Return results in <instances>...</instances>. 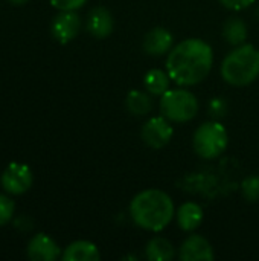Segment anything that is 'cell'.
Here are the masks:
<instances>
[{
  "instance_id": "1",
  "label": "cell",
  "mask_w": 259,
  "mask_h": 261,
  "mask_svg": "<svg viewBox=\"0 0 259 261\" xmlns=\"http://www.w3.org/2000/svg\"><path fill=\"white\" fill-rule=\"evenodd\" d=\"M212 64V47L202 38H188L168 52L166 72L176 84L191 87L209 75Z\"/></svg>"
},
{
  "instance_id": "2",
  "label": "cell",
  "mask_w": 259,
  "mask_h": 261,
  "mask_svg": "<svg viewBox=\"0 0 259 261\" xmlns=\"http://www.w3.org/2000/svg\"><path fill=\"white\" fill-rule=\"evenodd\" d=\"M130 216L136 226L150 232H159L172 222L176 208L165 191L150 188L134 196L130 203Z\"/></svg>"
},
{
  "instance_id": "3",
  "label": "cell",
  "mask_w": 259,
  "mask_h": 261,
  "mask_svg": "<svg viewBox=\"0 0 259 261\" xmlns=\"http://www.w3.org/2000/svg\"><path fill=\"white\" fill-rule=\"evenodd\" d=\"M223 80L235 87L252 84L259 76V50L253 44H240L221 63Z\"/></svg>"
},
{
  "instance_id": "4",
  "label": "cell",
  "mask_w": 259,
  "mask_h": 261,
  "mask_svg": "<svg viewBox=\"0 0 259 261\" xmlns=\"http://www.w3.org/2000/svg\"><path fill=\"white\" fill-rule=\"evenodd\" d=\"M198 112L197 96L186 89H169L160 96V113L171 122H188Z\"/></svg>"
},
{
  "instance_id": "5",
  "label": "cell",
  "mask_w": 259,
  "mask_h": 261,
  "mask_svg": "<svg viewBox=\"0 0 259 261\" xmlns=\"http://www.w3.org/2000/svg\"><path fill=\"white\" fill-rule=\"evenodd\" d=\"M229 144L226 128L218 121L202 124L194 133L192 145L195 153L203 159H215L224 153Z\"/></svg>"
},
{
  "instance_id": "6",
  "label": "cell",
  "mask_w": 259,
  "mask_h": 261,
  "mask_svg": "<svg viewBox=\"0 0 259 261\" xmlns=\"http://www.w3.org/2000/svg\"><path fill=\"white\" fill-rule=\"evenodd\" d=\"M2 187L6 193L18 196L26 193L34 182V174L31 168L20 162H11L0 177Z\"/></svg>"
},
{
  "instance_id": "7",
  "label": "cell",
  "mask_w": 259,
  "mask_h": 261,
  "mask_svg": "<svg viewBox=\"0 0 259 261\" xmlns=\"http://www.w3.org/2000/svg\"><path fill=\"white\" fill-rule=\"evenodd\" d=\"M174 135V128L171 125V121L166 119L165 116H154L150 118L143 127H142V141L145 142V145L151 147V148H163L165 145L169 144V141L172 139Z\"/></svg>"
},
{
  "instance_id": "8",
  "label": "cell",
  "mask_w": 259,
  "mask_h": 261,
  "mask_svg": "<svg viewBox=\"0 0 259 261\" xmlns=\"http://www.w3.org/2000/svg\"><path fill=\"white\" fill-rule=\"evenodd\" d=\"M81 29V18L75 11H60L52 20V35L61 44L72 41Z\"/></svg>"
},
{
  "instance_id": "9",
  "label": "cell",
  "mask_w": 259,
  "mask_h": 261,
  "mask_svg": "<svg viewBox=\"0 0 259 261\" xmlns=\"http://www.w3.org/2000/svg\"><path fill=\"white\" fill-rule=\"evenodd\" d=\"M179 258L182 261H212L215 254L209 240L202 236H189L179 249Z\"/></svg>"
},
{
  "instance_id": "10",
  "label": "cell",
  "mask_w": 259,
  "mask_h": 261,
  "mask_svg": "<svg viewBox=\"0 0 259 261\" xmlns=\"http://www.w3.org/2000/svg\"><path fill=\"white\" fill-rule=\"evenodd\" d=\"M172 44H174V35L166 28H154L145 34L142 41V49L148 55L159 57L168 54L172 49Z\"/></svg>"
},
{
  "instance_id": "11",
  "label": "cell",
  "mask_w": 259,
  "mask_h": 261,
  "mask_svg": "<svg viewBox=\"0 0 259 261\" xmlns=\"http://www.w3.org/2000/svg\"><path fill=\"white\" fill-rule=\"evenodd\" d=\"M60 246L47 234H37L27 245V257L34 261H55L60 257Z\"/></svg>"
},
{
  "instance_id": "12",
  "label": "cell",
  "mask_w": 259,
  "mask_h": 261,
  "mask_svg": "<svg viewBox=\"0 0 259 261\" xmlns=\"http://www.w3.org/2000/svg\"><path fill=\"white\" fill-rule=\"evenodd\" d=\"M85 26L95 38H107L113 32V15L107 8L96 6L89 12Z\"/></svg>"
},
{
  "instance_id": "13",
  "label": "cell",
  "mask_w": 259,
  "mask_h": 261,
  "mask_svg": "<svg viewBox=\"0 0 259 261\" xmlns=\"http://www.w3.org/2000/svg\"><path fill=\"white\" fill-rule=\"evenodd\" d=\"M99 258L101 254L98 246L87 240L73 242L63 252L64 261H98Z\"/></svg>"
},
{
  "instance_id": "14",
  "label": "cell",
  "mask_w": 259,
  "mask_h": 261,
  "mask_svg": "<svg viewBox=\"0 0 259 261\" xmlns=\"http://www.w3.org/2000/svg\"><path fill=\"white\" fill-rule=\"evenodd\" d=\"M177 223H179V228L182 231H186V232H192L195 231L202 222H203V210L200 205L194 203V202H186L183 203L177 213Z\"/></svg>"
},
{
  "instance_id": "15",
  "label": "cell",
  "mask_w": 259,
  "mask_h": 261,
  "mask_svg": "<svg viewBox=\"0 0 259 261\" xmlns=\"http://www.w3.org/2000/svg\"><path fill=\"white\" fill-rule=\"evenodd\" d=\"M145 254L151 261H169L176 255V248L165 237H153L147 245Z\"/></svg>"
},
{
  "instance_id": "16",
  "label": "cell",
  "mask_w": 259,
  "mask_h": 261,
  "mask_svg": "<svg viewBox=\"0 0 259 261\" xmlns=\"http://www.w3.org/2000/svg\"><path fill=\"white\" fill-rule=\"evenodd\" d=\"M171 76L168 75V72H163L160 69H151L145 73L143 78V86L147 89V92L150 95L154 96H162L165 92L169 90V83H171Z\"/></svg>"
},
{
  "instance_id": "17",
  "label": "cell",
  "mask_w": 259,
  "mask_h": 261,
  "mask_svg": "<svg viewBox=\"0 0 259 261\" xmlns=\"http://www.w3.org/2000/svg\"><path fill=\"white\" fill-rule=\"evenodd\" d=\"M125 107L131 115L143 116L148 115L153 109V101L148 92L142 90H131L125 98Z\"/></svg>"
},
{
  "instance_id": "18",
  "label": "cell",
  "mask_w": 259,
  "mask_h": 261,
  "mask_svg": "<svg viewBox=\"0 0 259 261\" xmlns=\"http://www.w3.org/2000/svg\"><path fill=\"white\" fill-rule=\"evenodd\" d=\"M223 37L232 46H240L247 38V24L237 17L229 18L223 28Z\"/></svg>"
},
{
  "instance_id": "19",
  "label": "cell",
  "mask_w": 259,
  "mask_h": 261,
  "mask_svg": "<svg viewBox=\"0 0 259 261\" xmlns=\"http://www.w3.org/2000/svg\"><path fill=\"white\" fill-rule=\"evenodd\" d=\"M241 193L247 202H259V176H250L243 180Z\"/></svg>"
},
{
  "instance_id": "20",
  "label": "cell",
  "mask_w": 259,
  "mask_h": 261,
  "mask_svg": "<svg viewBox=\"0 0 259 261\" xmlns=\"http://www.w3.org/2000/svg\"><path fill=\"white\" fill-rule=\"evenodd\" d=\"M14 210H15L14 202L8 196L0 194V226H5L12 219Z\"/></svg>"
},
{
  "instance_id": "21",
  "label": "cell",
  "mask_w": 259,
  "mask_h": 261,
  "mask_svg": "<svg viewBox=\"0 0 259 261\" xmlns=\"http://www.w3.org/2000/svg\"><path fill=\"white\" fill-rule=\"evenodd\" d=\"M208 110L211 113V116L214 119H218V118H223L226 116L227 113V102L223 99V98H214L209 106H208Z\"/></svg>"
},
{
  "instance_id": "22",
  "label": "cell",
  "mask_w": 259,
  "mask_h": 261,
  "mask_svg": "<svg viewBox=\"0 0 259 261\" xmlns=\"http://www.w3.org/2000/svg\"><path fill=\"white\" fill-rule=\"evenodd\" d=\"M87 0H50V5L58 11H76Z\"/></svg>"
},
{
  "instance_id": "23",
  "label": "cell",
  "mask_w": 259,
  "mask_h": 261,
  "mask_svg": "<svg viewBox=\"0 0 259 261\" xmlns=\"http://www.w3.org/2000/svg\"><path fill=\"white\" fill-rule=\"evenodd\" d=\"M221 5L227 9L232 11H241L244 8H249L250 5H253L255 0H220Z\"/></svg>"
},
{
  "instance_id": "24",
  "label": "cell",
  "mask_w": 259,
  "mask_h": 261,
  "mask_svg": "<svg viewBox=\"0 0 259 261\" xmlns=\"http://www.w3.org/2000/svg\"><path fill=\"white\" fill-rule=\"evenodd\" d=\"M11 3H14V5H24L26 2H29V0H9Z\"/></svg>"
}]
</instances>
